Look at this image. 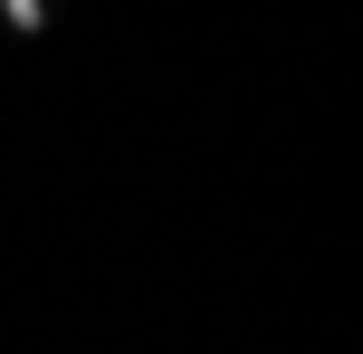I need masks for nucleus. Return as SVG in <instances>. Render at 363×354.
<instances>
[{
	"label": "nucleus",
	"instance_id": "obj_1",
	"mask_svg": "<svg viewBox=\"0 0 363 354\" xmlns=\"http://www.w3.org/2000/svg\"><path fill=\"white\" fill-rule=\"evenodd\" d=\"M0 19H10L19 38H38V29H48V10H38V0H0Z\"/></svg>",
	"mask_w": 363,
	"mask_h": 354
}]
</instances>
